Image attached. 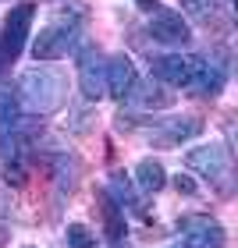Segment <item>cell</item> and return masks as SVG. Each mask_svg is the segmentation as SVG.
Returning a JSON list of instances; mask_svg holds the SVG:
<instances>
[{
	"instance_id": "cell-1",
	"label": "cell",
	"mask_w": 238,
	"mask_h": 248,
	"mask_svg": "<svg viewBox=\"0 0 238 248\" xmlns=\"http://www.w3.org/2000/svg\"><path fill=\"white\" fill-rule=\"evenodd\" d=\"M85 15L89 11H85L82 0H68L57 15L36 32V39H32V57L36 61H57L68 50H75V43L82 39Z\"/></svg>"
},
{
	"instance_id": "cell-2",
	"label": "cell",
	"mask_w": 238,
	"mask_h": 248,
	"mask_svg": "<svg viewBox=\"0 0 238 248\" xmlns=\"http://www.w3.org/2000/svg\"><path fill=\"white\" fill-rule=\"evenodd\" d=\"M18 103H25L32 114L47 117V114H57L68 99V78L50 64H36V67H25L18 75Z\"/></svg>"
},
{
	"instance_id": "cell-3",
	"label": "cell",
	"mask_w": 238,
	"mask_h": 248,
	"mask_svg": "<svg viewBox=\"0 0 238 248\" xmlns=\"http://www.w3.org/2000/svg\"><path fill=\"white\" fill-rule=\"evenodd\" d=\"M185 167L192 174H199L206 185L224 188L231 177V153L224 142H206V145H196V149L185 153Z\"/></svg>"
},
{
	"instance_id": "cell-4",
	"label": "cell",
	"mask_w": 238,
	"mask_h": 248,
	"mask_svg": "<svg viewBox=\"0 0 238 248\" xmlns=\"http://www.w3.org/2000/svg\"><path fill=\"white\" fill-rule=\"evenodd\" d=\"M199 67H203V57H196V53H181V50L150 61V71H153L156 82L174 85V89H192L196 78H199Z\"/></svg>"
},
{
	"instance_id": "cell-5",
	"label": "cell",
	"mask_w": 238,
	"mask_h": 248,
	"mask_svg": "<svg viewBox=\"0 0 238 248\" xmlns=\"http://www.w3.org/2000/svg\"><path fill=\"white\" fill-rule=\"evenodd\" d=\"M196 135H203V117L196 114H181V117H164V121H153V128L146 131L156 149H178V145L192 142Z\"/></svg>"
},
{
	"instance_id": "cell-6",
	"label": "cell",
	"mask_w": 238,
	"mask_h": 248,
	"mask_svg": "<svg viewBox=\"0 0 238 248\" xmlns=\"http://www.w3.org/2000/svg\"><path fill=\"white\" fill-rule=\"evenodd\" d=\"M178 231L167 248H224V227L210 217H185L178 220Z\"/></svg>"
},
{
	"instance_id": "cell-7",
	"label": "cell",
	"mask_w": 238,
	"mask_h": 248,
	"mask_svg": "<svg viewBox=\"0 0 238 248\" xmlns=\"http://www.w3.org/2000/svg\"><path fill=\"white\" fill-rule=\"evenodd\" d=\"M78 89L89 103L107 96V57L100 53L96 46H82L78 50Z\"/></svg>"
},
{
	"instance_id": "cell-8",
	"label": "cell",
	"mask_w": 238,
	"mask_h": 248,
	"mask_svg": "<svg viewBox=\"0 0 238 248\" xmlns=\"http://www.w3.org/2000/svg\"><path fill=\"white\" fill-rule=\"evenodd\" d=\"M150 39H156L160 46H171V50H185L192 43V29L178 11L156 7L150 15Z\"/></svg>"
},
{
	"instance_id": "cell-9",
	"label": "cell",
	"mask_w": 238,
	"mask_h": 248,
	"mask_svg": "<svg viewBox=\"0 0 238 248\" xmlns=\"http://www.w3.org/2000/svg\"><path fill=\"white\" fill-rule=\"evenodd\" d=\"M32 18H36L32 4H18L4 18V32H0V53H4V61H15L21 53V46H25L29 32H32Z\"/></svg>"
},
{
	"instance_id": "cell-10",
	"label": "cell",
	"mask_w": 238,
	"mask_h": 248,
	"mask_svg": "<svg viewBox=\"0 0 238 248\" xmlns=\"http://www.w3.org/2000/svg\"><path fill=\"white\" fill-rule=\"evenodd\" d=\"M139 82V75H135V64L128 53H114V57H107V96L114 99H128V93L135 89Z\"/></svg>"
},
{
	"instance_id": "cell-11",
	"label": "cell",
	"mask_w": 238,
	"mask_h": 248,
	"mask_svg": "<svg viewBox=\"0 0 238 248\" xmlns=\"http://www.w3.org/2000/svg\"><path fill=\"white\" fill-rule=\"evenodd\" d=\"M224 82H228V61L221 57V53H206L203 57V67H199V78H196V85L188 89V93H196V96H217Z\"/></svg>"
},
{
	"instance_id": "cell-12",
	"label": "cell",
	"mask_w": 238,
	"mask_h": 248,
	"mask_svg": "<svg viewBox=\"0 0 238 248\" xmlns=\"http://www.w3.org/2000/svg\"><path fill=\"white\" fill-rule=\"evenodd\" d=\"M124 103H135L139 110H167L174 107V93H167L164 82H135V89L128 93V99Z\"/></svg>"
},
{
	"instance_id": "cell-13",
	"label": "cell",
	"mask_w": 238,
	"mask_h": 248,
	"mask_svg": "<svg viewBox=\"0 0 238 248\" xmlns=\"http://www.w3.org/2000/svg\"><path fill=\"white\" fill-rule=\"evenodd\" d=\"M135 188L142 191V195H156L164 185H167V170L160 160H153V156H142L139 163H135V174H132Z\"/></svg>"
},
{
	"instance_id": "cell-14",
	"label": "cell",
	"mask_w": 238,
	"mask_h": 248,
	"mask_svg": "<svg viewBox=\"0 0 238 248\" xmlns=\"http://www.w3.org/2000/svg\"><path fill=\"white\" fill-rule=\"evenodd\" d=\"M107 195L118 202L121 209H142V202H139V188H135V181L124 170H114L110 174V185H107Z\"/></svg>"
},
{
	"instance_id": "cell-15",
	"label": "cell",
	"mask_w": 238,
	"mask_h": 248,
	"mask_svg": "<svg viewBox=\"0 0 238 248\" xmlns=\"http://www.w3.org/2000/svg\"><path fill=\"white\" fill-rule=\"evenodd\" d=\"M181 11H185L188 18L210 21V18H217V11H221V0H181Z\"/></svg>"
},
{
	"instance_id": "cell-16",
	"label": "cell",
	"mask_w": 238,
	"mask_h": 248,
	"mask_svg": "<svg viewBox=\"0 0 238 248\" xmlns=\"http://www.w3.org/2000/svg\"><path fill=\"white\" fill-rule=\"evenodd\" d=\"M68 248H96V234L85 223H68Z\"/></svg>"
},
{
	"instance_id": "cell-17",
	"label": "cell",
	"mask_w": 238,
	"mask_h": 248,
	"mask_svg": "<svg viewBox=\"0 0 238 248\" xmlns=\"http://www.w3.org/2000/svg\"><path fill=\"white\" fill-rule=\"evenodd\" d=\"M135 4H139V7L146 11V15H153V11L160 7V0H135Z\"/></svg>"
},
{
	"instance_id": "cell-18",
	"label": "cell",
	"mask_w": 238,
	"mask_h": 248,
	"mask_svg": "<svg viewBox=\"0 0 238 248\" xmlns=\"http://www.w3.org/2000/svg\"><path fill=\"white\" fill-rule=\"evenodd\" d=\"M110 248H128V245H124V241H110Z\"/></svg>"
},
{
	"instance_id": "cell-19",
	"label": "cell",
	"mask_w": 238,
	"mask_h": 248,
	"mask_svg": "<svg viewBox=\"0 0 238 248\" xmlns=\"http://www.w3.org/2000/svg\"><path fill=\"white\" fill-rule=\"evenodd\" d=\"M25 248H36V245H25Z\"/></svg>"
}]
</instances>
